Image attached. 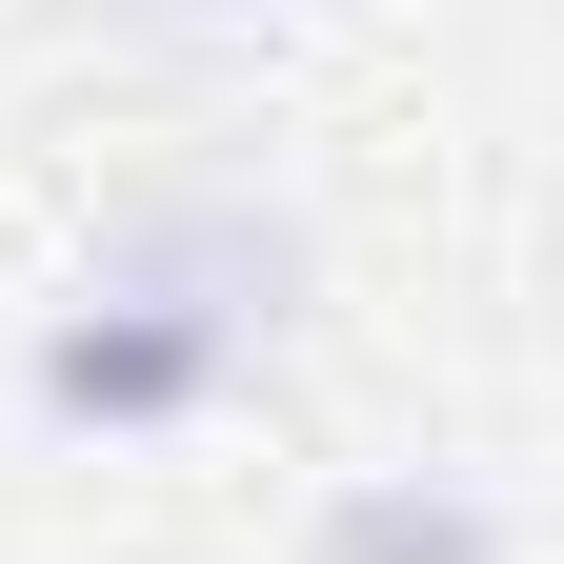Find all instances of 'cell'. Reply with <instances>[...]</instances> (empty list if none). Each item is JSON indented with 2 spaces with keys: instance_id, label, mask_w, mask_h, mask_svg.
I'll return each instance as SVG.
<instances>
[{
  "instance_id": "cell-2",
  "label": "cell",
  "mask_w": 564,
  "mask_h": 564,
  "mask_svg": "<svg viewBox=\"0 0 564 564\" xmlns=\"http://www.w3.org/2000/svg\"><path fill=\"white\" fill-rule=\"evenodd\" d=\"M242 364L223 343H182V323H141V303H82V282H61L41 303V343H21V403L61 423V444H141V423H202Z\"/></svg>"
},
{
  "instance_id": "cell-4",
  "label": "cell",
  "mask_w": 564,
  "mask_h": 564,
  "mask_svg": "<svg viewBox=\"0 0 564 564\" xmlns=\"http://www.w3.org/2000/svg\"><path fill=\"white\" fill-rule=\"evenodd\" d=\"M141 21H282V0H141Z\"/></svg>"
},
{
  "instance_id": "cell-1",
  "label": "cell",
  "mask_w": 564,
  "mask_h": 564,
  "mask_svg": "<svg viewBox=\"0 0 564 564\" xmlns=\"http://www.w3.org/2000/svg\"><path fill=\"white\" fill-rule=\"evenodd\" d=\"M303 262H323L303 202H262V182H162V202H121V223L82 242V303H141V323L262 364V343L303 323Z\"/></svg>"
},
{
  "instance_id": "cell-3",
  "label": "cell",
  "mask_w": 564,
  "mask_h": 564,
  "mask_svg": "<svg viewBox=\"0 0 564 564\" xmlns=\"http://www.w3.org/2000/svg\"><path fill=\"white\" fill-rule=\"evenodd\" d=\"M303 564H524V544H505V505H484L464 464H383V484H343V505H323Z\"/></svg>"
}]
</instances>
